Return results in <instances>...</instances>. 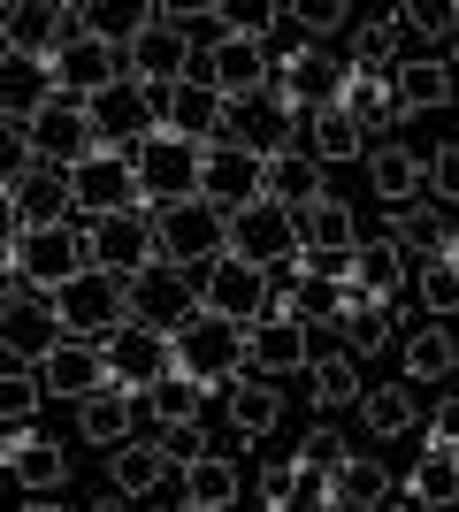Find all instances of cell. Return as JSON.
<instances>
[{"label":"cell","mask_w":459,"mask_h":512,"mask_svg":"<svg viewBox=\"0 0 459 512\" xmlns=\"http://www.w3.org/2000/svg\"><path fill=\"white\" fill-rule=\"evenodd\" d=\"M123 77H131L138 92H169V85H184V77H199L192 39L161 16V0H146V8H138V31H123Z\"/></svg>","instance_id":"obj_1"},{"label":"cell","mask_w":459,"mask_h":512,"mask_svg":"<svg viewBox=\"0 0 459 512\" xmlns=\"http://www.w3.org/2000/svg\"><path fill=\"white\" fill-rule=\"evenodd\" d=\"M153 245H161V268H215L230 253V214L207 207V199H184V207H153Z\"/></svg>","instance_id":"obj_2"},{"label":"cell","mask_w":459,"mask_h":512,"mask_svg":"<svg viewBox=\"0 0 459 512\" xmlns=\"http://www.w3.org/2000/svg\"><path fill=\"white\" fill-rule=\"evenodd\" d=\"M276 107V123H306L314 107H337L345 100V62L322 54V46H291L284 62H276V85L261 92Z\"/></svg>","instance_id":"obj_3"},{"label":"cell","mask_w":459,"mask_h":512,"mask_svg":"<svg viewBox=\"0 0 459 512\" xmlns=\"http://www.w3.org/2000/svg\"><path fill=\"white\" fill-rule=\"evenodd\" d=\"M31 299H39V291H31ZM46 314H54V337H69V344H108L115 329H123V283L77 276V283H62V291H46Z\"/></svg>","instance_id":"obj_4"},{"label":"cell","mask_w":459,"mask_h":512,"mask_svg":"<svg viewBox=\"0 0 459 512\" xmlns=\"http://www.w3.org/2000/svg\"><path fill=\"white\" fill-rule=\"evenodd\" d=\"M16 276L23 291H62V283L92 276V237L77 230V222H54V230H23L16 237Z\"/></svg>","instance_id":"obj_5"},{"label":"cell","mask_w":459,"mask_h":512,"mask_svg":"<svg viewBox=\"0 0 459 512\" xmlns=\"http://www.w3.org/2000/svg\"><path fill=\"white\" fill-rule=\"evenodd\" d=\"M123 321L176 337V329H192V321H199V283L184 276V268H161V260H153L146 276L123 283Z\"/></svg>","instance_id":"obj_6"},{"label":"cell","mask_w":459,"mask_h":512,"mask_svg":"<svg viewBox=\"0 0 459 512\" xmlns=\"http://www.w3.org/2000/svg\"><path fill=\"white\" fill-rule=\"evenodd\" d=\"M85 237H92V276H108V283H131V276H146L153 260H161V245H153V207L85 222Z\"/></svg>","instance_id":"obj_7"},{"label":"cell","mask_w":459,"mask_h":512,"mask_svg":"<svg viewBox=\"0 0 459 512\" xmlns=\"http://www.w3.org/2000/svg\"><path fill=\"white\" fill-rule=\"evenodd\" d=\"M100 360H108V383L131 390V398H146V390H161L176 375V337H161V329H138V321H123L108 344H100Z\"/></svg>","instance_id":"obj_8"},{"label":"cell","mask_w":459,"mask_h":512,"mask_svg":"<svg viewBox=\"0 0 459 512\" xmlns=\"http://www.w3.org/2000/svg\"><path fill=\"white\" fill-rule=\"evenodd\" d=\"M176 375H192V383H207V390H230L245 375V329L207 321V314H199L192 329H176Z\"/></svg>","instance_id":"obj_9"},{"label":"cell","mask_w":459,"mask_h":512,"mask_svg":"<svg viewBox=\"0 0 459 512\" xmlns=\"http://www.w3.org/2000/svg\"><path fill=\"white\" fill-rule=\"evenodd\" d=\"M199 314L207 321H230V329H253V321L268 314V276L261 268H245V260L222 253L215 268H199Z\"/></svg>","instance_id":"obj_10"},{"label":"cell","mask_w":459,"mask_h":512,"mask_svg":"<svg viewBox=\"0 0 459 512\" xmlns=\"http://www.w3.org/2000/svg\"><path fill=\"white\" fill-rule=\"evenodd\" d=\"M199 153H207V146H184V138H146V146L131 153L138 199H146V207H184V199H199Z\"/></svg>","instance_id":"obj_11"},{"label":"cell","mask_w":459,"mask_h":512,"mask_svg":"<svg viewBox=\"0 0 459 512\" xmlns=\"http://www.w3.org/2000/svg\"><path fill=\"white\" fill-rule=\"evenodd\" d=\"M199 77L222 92V107H245L261 100L268 85H276V62H268V39H230L222 31L215 46H207V62H199Z\"/></svg>","instance_id":"obj_12"},{"label":"cell","mask_w":459,"mask_h":512,"mask_svg":"<svg viewBox=\"0 0 459 512\" xmlns=\"http://www.w3.org/2000/svg\"><path fill=\"white\" fill-rule=\"evenodd\" d=\"M115 85H131V77H123V39H92L85 31V39H69L62 54H54V92H62V100L92 107Z\"/></svg>","instance_id":"obj_13"},{"label":"cell","mask_w":459,"mask_h":512,"mask_svg":"<svg viewBox=\"0 0 459 512\" xmlns=\"http://www.w3.org/2000/svg\"><path fill=\"white\" fill-rule=\"evenodd\" d=\"M230 260H245V268H261V276H276V268H291L299 260V222H291L284 207H245L230 214Z\"/></svg>","instance_id":"obj_14"},{"label":"cell","mask_w":459,"mask_h":512,"mask_svg":"<svg viewBox=\"0 0 459 512\" xmlns=\"http://www.w3.org/2000/svg\"><path fill=\"white\" fill-rule=\"evenodd\" d=\"M100 153V130H92V107L77 100H46L31 115V161H54V169H85Z\"/></svg>","instance_id":"obj_15"},{"label":"cell","mask_w":459,"mask_h":512,"mask_svg":"<svg viewBox=\"0 0 459 512\" xmlns=\"http://www.w3.org/2000/svg\"><path fill=\"white\" fill-rule=\"evenodd\" d=\"M69 199H77V214H92V222L146 207V199H138V169H131V153H108V146L92 153L85 169H69Z\"/></svg>","instance_id":"obj_16"},{"label":"cell","mask_w":459,"mask_h":512,"mask_svg":"<svg viewBox=\"0 0 459 512\" xmlns=\"http://www.w3.org/2000/svg\"><path fill=\"white\" fill-rule=\"evenodd\" d=\"M222 115H230V107H222V92L207 85V77H184V85H169V92H153V138H184V146H207V138H215L222 130Z\"/></svg>","instance_id":"obj_17"},{"label":"cell","mask_w":459,"mask_h":512,"mask_svg":"<svg viewBox=\"0 0 459 512\" xmlns=\"http://www.w3.org/2000/svg\"><path fill=\"white\" fill-rule=\"evenodd\" d=\"M306 360H314V337L299 321H253L245 329V375L284 383V375H306Z\"/></svg>","instance_id":"obj_18"},{"label":"cell","mask_w":459,"mask_h":512,"mask_svg":"<svg viewBox=\"0 0 459 512\" xmlns=\"http://www.w3.org/2000/svg\"><path fill=\"white\" fill-rule=\"evenodd\" d=\"M199 199H207V207H222V214L261 207V161H253V153L207 146V153H199Z\"/></svg>","instance_id":"obj_19"},{"label":"cell","mask_w":459,"mask_h":512,"mask_svg":"<svg viewBox=\"0 0 459 512\" xmlns=\"http://www.w3.org/2000/svg\"><path fill=\"white\" fill-rule=\"evenodd\" d=\"M92 130H100V146L108 153H138L153 138V92H138V85H115V92H100L92 100Z\"/></svg>","instance_id":"obj_20"},{"label":"cell","mask_w":459,"mask_h":512,"mask_svg":"<svg viewBox=\"0 0 459 512\" xmlns=\"http://www.w3.org/2000/svg\"><path fill=\"white\" fill-rule=\"evenodd\" d=\"M8 199H16L23 230H54V222L77 214V199H69V169H54V161H31V169L8 184Z\"/></svg>","instance_id":"obj_21"},{"label":"cell","mask_w":459,"mask_h":512,"mask_svg":"<svg viewBox=\"0 0 459 512\" xmlns=\"http://www.w3.org/2000/svg\"><path fill=\"white\" fill-rule=\"evenodd\" d=\"M31 375H39L46 398H77V406H85L92 390H108V360H100V344H69V337L54 344Z\"/></svg>","instance_id":"obj_22"},{"label":"cell","mask_w":459,"mask_h":512,"mask_svg":"<svg viewBox=\"0 0 459 512\" xmlns=\"http://www.w3.org/2000/svg\"><path fill=\"white\" fill-rule=\"evenodd\" d=\"M383 237H391L398 253H406V268H429V260H459V230L444 222L437 207H421V199H414V207H398Z\"/></svg>","instance_id":"obj_23"},{"label":"cell","mask_w":459,"mask_h":512,"mask_svg":"<svg viewBox=\"0 0 459 512\" xmlns=\"http://www.w3.org/2000/svg\"><path fill=\"white\" fill-rule=\"evenodd\" d=\"M261 199H268V207H284V214H306L314 199H329L322 161H314L306 146H291V153H276V161H261Z\"/></svg>","instance_id":"obj_24"},{"label":"cell","mask_w":459,"mask_h":512,"mask_svg":"<svg viewBox=\"0 0 459 512\" xmlns=\"http://www.w3.org/2000/svg\"><path fill=\"white\" fill-rule=\"evenodd\" d=\"M0 467L16 474L31 497H62V482H69V459H62V444L54 436H31V428H16L8 444H0Z\"/></svg>","instance_id":"obj_25"},{"label":"cell","mask_w":459,"mask_h":512,"mask_svg":"<svg viewBox=\"0 0 459 512\" xmlns=\"http://www.w3.org/2000/svg\"><path fill=\"white\" fill-rule=\"evenodd\" d=\"M421 184H429V153H414L406 138H383V146L368 153V192L383 199V207H414Z\"/></svg>","instance_id":"obj_26"},{"label":"cell","mask_w":459,"mask_h":512,"mask_svg":"<svg viewBox=\"0 0 459 512\" xmlns=\"http://www.w3.org/2000/svg\"><path fill=\"white\" fill-rule=\"evenodd\" d=\"M54 344H62V337H54L46 299H31V291H23V299L0 306V352H8V367H39Z\"/></svg>","instance_id":"obj_27"},{"label":"cell","mask_w":459,"mask_h":512,"mask_svg":"<svg viewBox=\"0 0 459 512\" xmlns=\"http://www.w3.org/2000/svg\"><path fill=\"white\" fill-rule=\"evenodd\" d=\"M406 276H414V268H406V253H398L391 237H360V245L345 253V276H337V283L360 291V299H391Z\"/></svg>","instance_id":"obj_28"},{"label":"cell","mask_w":459,"mask_h":512,"mask_svg":"<svg viewBox=\"0 0 459 512\" xmlns=\"http://www.w3.org/2000/svg\"><path fill=\"white\" fill-rule=\"evenodd\" d=\"M398 321H406V306H398V291H391V299H360V306H352V314H345V329H337V352H345L352 367H360V360H375V352H391Z\"/></svg>","instance_id":"obj_29"},{"label":"cell","mask_w":459,"mask_h":512,"mask_svg":"<svg viewBox=\"0 0 459 512\" xmlns=\"http://www.w3.org/2000/svg\"><path fill=\"white\" fill-rule=\"evenodd\" d=\"M161 482H169V451H161V436H131V444H115L108 451V490L115 497H153L161 490Z\"/></svg>","instance_id":"obj_30"},{"label":"cell","mask_w":459,"mask_h":512,"mask_svg":"<svg viewBox=\"0 0 459 512\" xmlns=\"http://www.w3.org/2000/svg\"><path fill=\"white\" fill-rule=\"evenodd\" d=\"M391 92H398V115H437V107L459 100V77H452V62H437V54H414V62L391 77Z\"/></svg>","instance_id":"obj_31"},{"label":"cell","mask_w":459,"mask_h":512,"mask_svg":"<svg viewBox=\"0 0 459 512\" xmlns=\"http://www.w3.org/2000/svg\"><path fill=\"white\" fill-rule=\"evenodd\" d=\"M131 428H138V398L131 390H92L85 406H77V436L85 444H100V451H115V444H131Z\"/></svg>","instance_id":"obj_32"},{"label":"cell","mask_w":459,"mask_h":512,"mask_svg":"<svg viewBox=\"0 0 459 512\" xmlns=\"http://www.w3.org/2000/svg\"><path fill=\"white\" fill-rule=\"evenodd\" d=\"M291 222H299V253H306V260H314V253H337V260H345L352 245H360V230H352V207H345L337 192L314 199V207L291 214Z\"/></svg>","instance_id":"obj_33"},{"label":"cell","mask_w":459,"mask_h":512,"mask_svg":"<svg viewBox=\"0 0 459 512\" xmlns=\"http://www.w3.org/2000/svg\"><path fill=\"white\" fill-rule=\"evenodd\" d=\"M238 497H245V474H238V459H230V451H207V459H192V467H184V505L230 512Z\"/></svg>","instance_id":"obj_34"},{"label":"cell","mask_w":459,"mask_h":512,"mask_svg":"<svg viewBox=\"0 0 459 512\" xmlns=\"http://www.w3.org/2000/svg\"><path fill=\"white\" fill-rule=\"evenodd\" d=\"M299 383H306V406H322V413L360 406V398H368V383H360V367H352L345 352H314Z\"/></svg>","instance_id":"obj_35"},{"label":"cell","mask_w":459,"mask_h":512,"mask_svg":"<svg viewBox=\"0 0 459 512\" xmlns=\"http://www.w3.org/2000/svg\"><path fill=\"white\" fill-rule=\"evenodd\" d=\"M398 360H406V390H414V383H452V375H459V337L444 329V321H429V329L406 337Z\"/></svg>","instance_id":"obj_36"},{"label":"cell","mask_w":459,"mask_h":512,"mask_svg":"<svg viewBox=\"0 0 459 512\" xmlns=\"http://www.w3.org/2000/svg\"><path fill=\"white\" fill-rule=\"evenodd\" d=\"M276 421H284V398H276V383H261V375H238V383H230V436H238V444H261Z\"/></svg>","instance_id":"obj_37"},{"label":"cell","mask_w":459,"mask_h":512,"mask_svg":"<svg viewBox=\"0 0 459 512\" xmlns=\"http://www.w3.org/2000/svg\"><path fill=\"white\" fill-rule=\"evenodd\" d=\"M306 153H314L322 169H337V161H360V153H368V130L352 123L345 107H314V115H306Z\"/></svg>","instance_id":"obj_38"},{"label":"cell","mask_w":459,"mask_h":512,"mask_svg":"<svg viewBox=\"0 0 459 512\" xmlns=\"http://www.w3.org/2000/svg\"><path fill=\"white\" fill-rule=\"evenodd\" d=\"M391 467H383V459H345V467L329 474V497H337V505L345 512H383L391 505Z\"/></svg>","instance_id":"obj_39"},{"label":"cell","mask_w":459,"mask_h":512,"mask_svg":"<svg viewBox=\"0 0 459 512\" xmlns=\"http://www.w3.org/2000/svg\"><path fill=\"white\" fill-rule=\"evenodd\" d=\"M406 505H421V512L459 505V451H421L414 474H406Z\"/></svg>","instance_id":"obj_40"},{"label":"cell","mask_w":459,"mask_h":512,"mask_svg":"<svg viewBox=\"0 0 459 512\" xmlns=\"http://www.w3.org/2000/svg\"><path fill=\"white\" fill-rule=\"evenodd\" d=\"M360 421H368L375 444H398V436H414V428H421V406H414V390H406V383H383V390L360 398Z\"/></svg>","instance_id":"obj_41"},{"label":"cell","mask_w":459,"mask_h":512,"mask_svg":"<svg viewBox=\"0 0 459 512\" xmlns=\"http://www.w3.org/2000/svg\"><path fill=\"white\" fill-rule=\"evenodd\" d=\"M337 107H345L360 130H391V123H406V115H398L391 77H352V69H345V100H337Z\"/></svg>","instance_id":"obj_42"},{"label":"cell","mask_w":459,"mask_h":512,"mask_svg":"<svg viewBox=\"0 0 459 512\" xmlns=\"http://www.w3.org/2000/svg\"><path fill=\"white\" fill-rule=\"evenodd\" d=\"M199 406H207V383H192V375H169L161 390H146V413L161 428H184V421H199Z\"/></svg>","instance_id":"obj_43"},{"label":"cell","mask_w":459,"mask_h":512,"mask_svg":"<svg viewBox=\"0 0 459 512\" xmlns=\"http://www.w3.org/2000/svg\"><path fill=\"white\" fill-rule=\"evenodd\" d=\"M391 54H398V31L383 16H375V23H352V77H383Z\"/></svg>","instance_id":"obj_44"},{"label":"cell","mask_w":459,"mask_h":512,"mask_svg":"<svg viewBox=\"0 0 459 512\" xmlns=\"http://www.w3.org/2000/svg\"><path fill=\"white\" fill-rule=\"evenodd\" d=\"M414 299L429 306V321L459 314V260H429V268H414Z\"/></svg>","instance_id":"obj_45"},{"label":"cell","mask_w":459,"mask_h":512,"mask_svg":"<svg viewBox=\"0 0 459 512\" xmlns=\"http://www.w3.org/2000/svg\"><path fill=\"white\" fill-rule=\"evenodd\" d=\"M291 459H299V467L306 474H314V482H329V474H337V467H345V459H352V444H345V436H337V428H306V436H299V451H291Z\"/></svg>","instance_id":"obj_46"},{"label":"cell","mask_w":459,"mask_h":512,"mask_svg":"<svg viewBox=\"0 0 459 512\" xmlns=\"http://www.w3.org/2000/svg\"><path fill=\"white\" fill-rule=\"evenodd\" d=\"M39 375L31 367H0V421L8 428H31V413H39Z\"/></svg>","instance_id":"obj_47"},{"label":"cell","mask_w":459,"mask_h":512,"mask_svg":"<svg viewBox=\"0 0 459 512\" xmlns=\"http://www.w3.org/2000/svg\"><path fill=\"white\" fill-rule=\"evenodd\" d=\"M306 490V467L299 459H268L261 467V512H291V497Z\"/></svg>","instance_id":"obj_48"},{"label":"cell","mask_w":459,"mask_h":512,"mask_svg":"<svg viewBox=\"0 0 459 512\" xmlns=\"http://www.w3.org/2000/svg\"><path fill=\"white\" fill-rule=\"evenodd\" d=\"M23 169H31V123L0 115V192H8V184H16Z\"/></svg>","instance_id":"obj_49"},{"label":"cell","mask_w":459,"mask_h":512,"mask_svg":"<svg viewBox=\"0 0 459 512\" xmlns=\"http://www.w3.org/2000/svg\"><path fill=\"white\" fill-rule=\"evenodd\" d=\"M161 451H169V467L184 474L192 459H207V451H215V436H207V421H184V428H161Z\"/></svg>","instance_id":"obj_50"},{"label":"cell","mask_w":459,"mask_h":512,"mask_svg":"<svg viewBox=\"0 0 459 512\" xmlns=\"http://www.w3.org/2000/svg\"><path fill=\"white\" fill-rule=\"evenodd\" d=\"M383 23L398 31V46H406V62H414V46H429V39L444 31V16H437V8H391Z\"/></svg>","instance_id":"obj_51"},{"label":"cell","mask_w":459,"mask_h":512,"mask_svg":"<svg viewBox=\"0 0 459 512\" xmlns=\"http://www.w3.org/2000/svg\"><path fill=\"white\" fill-rule=\"evenodd\" d=\"M421 192L459 207V146H429V184H421Z\"/></svg>","instance_id":"obj_52"},{"label":"cell","mask_w":459,"mask_h":512,"mask_svg":"<svg viewBox=\"0 0 459 512\" xmlns=\"http://www.w3.org/2000/svg\"><path fill=\"white\" fill-rule=\"evenodd\" d=\"M421 451H459V398H437V413L421 428Z\"/></svg>","instance_id":"obj_53"},{"label":"cell","mask_w":459,"mask_h":512,"mask_svg":"<svg viewBox=\"0 0 459 512\" xmlns=\"http://www.w3.org/2000/svg\"><path fill=\"white\" fill-rule=\"evenodd\" d=\"M291 16H299V31H314V39H322V31H345L352 8H345V0H322V8H291Z\"/></svg>","instance_id":"obj_54"},{"label":"cell","mask_w":459,"mask_h":512,"mask_svg":"<svg viewBox=\"0 0 459 512\" xmlns=\"http://www.w3.org/2000/svg\"><path fill=\"white\" fill-rule=\"evenodd\" d=\"M23 299V276H16V245H0V306Z\"/></svg>","instance_id":"obj_55"},{"label":"cell","mask_w":459,"mask_h":512,"mask_svg":"<svg viewBox=\"0 0 459 512\" xmlns=\"http://www.w3.org/2000/svg\"><path fill=\"white\" fill-rule=\"evenodd\" d=\"M16 237H23V222H16V199L0 192V245H16Z\"/></svg>","instance_id":"obj_56"},{"label":"cell","mask_w":459,"mask_h":512,"mask_svg":"<svg viewBox=\"0 0 459 512\" xmlns=\"http://www.w3.org/2000/svg\"><path fill=\"white\" fill-rule=\"evenodd\" d=\"M23 512H69V505H62V497H31Z\"/></svg>","instance_id":"obj_57"},{"label":"cell","mask_w":459,"mask_h":512,"mask_svg":"<svg viewBox=\"0 0 459 512\" xmlns=\"http://www.w3.org/2000/svg\"><path fill=\"white\" fill-rule=\"evenodd\" d=\"M92 512H131V497H115V490H108V497H100Z\"/></svg>","instance_id":"obj_58"},{"label":"cell","mask_w":459,"mask_h":512,"mask_svg":"<svg viewBox=\"0 0 459 512\" xmlns=\"http://www.w3.org/2000/svg\"><path fill=\"white\" fill-rule=\"evenodd\" d=\"M314 512H345V505H337V497H314Z\"/></svg>","instance_id":"obj_59"},{"label":"cell","mask_w":459,"mask_h":512,"mask_svg":"<svg viewBox=\"0 0 459 512\" xmlns=\"http://www.w3.org/2000/svg\"><path fill=\"white\" fill-rule=\"evenodd\" d=\"M444 31H459V8H444Z\"/></svg>","instance_id":"obj_60"},{"label":"cell","mask_w":459,"mask_h":512,"mask_svg":"<svg viewBox=\"0 0 459 512\" xmlns=\"http://www.w3.org/2000/svg\"><path fill=\"white\" fill-rule=\"evenodd\" d=\"M176 512H199V505H176Z\"/></svg>","instance_id":"obj_61"},{"label":"cell","mask_w":459,"mask_h":512,"mask_svg":"<svg viewBox=\"0 0 459 512\" xmlns=\"http://www.w3.org/2000/svg\"><path fill=\"white\" fill-rule=\"evenodd\" d=\"M0 367H8V352H0Z\"/></svg>","instance_id":"obj_62"}]
</instances>
